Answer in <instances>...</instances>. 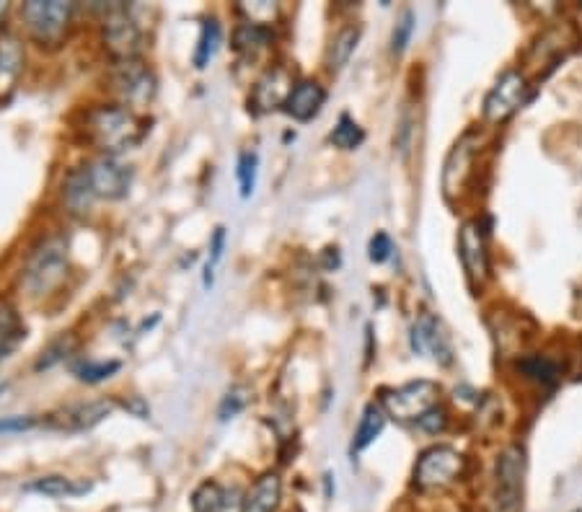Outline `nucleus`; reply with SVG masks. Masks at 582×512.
Wrapping results in <instances>:
<instances>
[{"mask_svg":"<svg viewBox=\"0 0 582 512\" xmlns=\"http://www.w3.org/2000/svg\"><path fill=\"white\" fill-rule=\"evenodd\" d=\"M86 135L104 153H122L143 140L145 125L130 109L99 107L86 114Z\"/></svg>","mask_w":582,"mask_h":512,"instance_id":"nucleus-1","label":"nucleus"},{"mask_svg":"<svg viewBox=\"0 0 582 512\" xmlns=\"http://www.w3.org/2000/svg\"><path fill=\"white\" fill-rule=\"evenodd\" d=\"M68 277V244L65 238H47L32 251L24 267V288L39 298L57 290Z\"/></svg>","mask_w":582,"mask_h":512,"instance_id":"nucleus-2","label":"nucleus"},{"mask_svg":"<svg viewBox=\"0 0 582 512\" xmlns=\"http://www.w3.org/2000/svg\"><path fill=\"white\" fill-rule=\"evenodd\" d=\"M526 492V450L520 445H507L495 461L492 481V512H520Z\"/></svg>","mask_w":582,"mask_h":512,"instance_id":"nucleus-3","label":"nucleus"},{"mask_svg":"<svg viewBox=\"0 0 582 512\" xmlns=\"http://www.w3.org/2000/svg\"><path fill=\"white\" fill-rule=\"evenodd\" d=\"M440 404V386L435 381H412L381 391V406L399 422H422Z\"/></svg>","mask_w":582,"mask_h":512,"instance_id":"nucleus-4","label":"nucleus"},{"mask_svg":"<svg viewBox=\"0 0 582 512\" xmlns=\"http://www.w3.org/2000/svg\"><path fill=\"white\" fill-rule=\"evenodd\" d=\"M76 6L63 3V0H32L21 8V16L26 21V29L39 44L57 47L68 34L70 19H73Z\"/></svg>","mask_w":582,"mask_h":512,"instance_id":"nucleus-5","label":"nucleus"},{"mask_svg":"<svg viewBox=\"0 0 582 512\" xmlns=\"http://www.w3.org/2000/svg\"><path fill=\"white\" fill-rule=\"evenodd\" d=\"M466 471L464 453L451 445H432L414 466V484L420 489H445L456 484Z\"/></svg>","mask_w":582,"mask_h":512,"instance_id":"nucleus-6","label":"nucleus"},{"mask_svg":"<svg viewBox=\"0 0 582 512\" xmlns=\"http://www.w3.org/2000/svg\"><path fill=\"white\" fill-rule=\"evenodd\" d=\"M528 99V81L520 70H507L484 99V117L492 125H502L513 117Z\"/></svg>","mask_w":582,"mask_h":512,"instance_id":"nucleus-7","label":"nucleus"},{"mask_svg":"<svg viewBox=\"0 0 582 512\" xmlns=\"http://www.w3.org/2000/svg\"><path fill=\"white\" fill-rule=\"evenodd\" d=\"M458 254H461V262H464V272L471 290L479 293L489 280L487 238H484L479 220H466L461 225V231H458Z\"/></svg>","mask_w":582,"mask_h":512,"instance_id":"nucleus-8","label":"nucleus"},{"mask_svg":"<svg viewBox=\"0 0 582 512\" xmlns=\"http://www.w3.org/2000/svg\"><path fill=\"white\" fill-rule=\"evenodd\" d=\"M414 355H430L438 365L453 363V344L448 331H445L443 321L432 313L422 311L417 321L412 324V334H409Z\"/></svg>","mask_w":582,"mask_h":512,"instance_id":"nucleus-9","label":"nucleus"},{"mask_svg":"<svg viewBox=\"0 0 582 512\" xmlns=\"http://www.w3.org/2000/svg\"><path fill=\"white\" fill-rule=\"evenodd\" d=\"M104 44L119 63L135 60L140 52V29L125 6H112L104 19Z\"/></svg>","mask_w":582,"mask_h":512,"instance_id":"nucleus-10","label":"nucleus"},{"mask_svg":"<svg viewBox=\"0 0 582 512\" xmlns=\"http://www.w3.org/2000/svg\"><path fill=\"white\" fill-rule=\"evenodd\" d=\"M114 88L130 107H148L156 96V75L140 60H125L114 73Z\"/></svg>","mask_w":582,"mask_h":512,"instance_id":"nucleus-11","label":"nucleus"},{"mask_svg":"<svg viewBox=\"0 0 582 512\" xmlns=\"http://www.w3.org/2000/svg\"><path fill=\"white\" fill-rule=\"evenodd\" d=\"M86 174L88 182H91V189L96 194V200L99 197H104V200H119V197H125L132 182L130 169L114 161V158H99V161L88 163Z\"/></svg>","mask_w":582,"mask_h":512,"instance_id":"nucleus-12","label":"nucleus"},{"mask_svg":"<svg viewBox=\"0 0 582 512\" xmlns=\"http://www.w3.org/2000/svg\"><path fill=\"white\" fill-rule=\"evenodd\" d=\"M474 153H476V135L474 132H466L464 138L453 145L451 156H448V161H445L443 192L448 200H453V194L461 192V189L466 187V182H469Z\"/></svg>","mask_w":582,"mask_h":512,"instance_id":"nucleus-13","label":"nucleus"},{"mask_svg":"<svg viewBox=\"0 0 582 512\" xmlns=\"http://www.w3.org/2000/svg\"><path fill=\"white\" fill-rule=\"evenodd\" d=\"M293 75L288 68H272L262 75L254 86L251 94V104L259 114L272 112L277 107H285L288 96L293 94Z\"/></svg>","mask_w":582,"mask_h":512,"instance_id":"nucleus-14","label":"nucleus"},{"mask_svg":"<svg viewBox=\"0 0 582 512\" xmlns=\"http://www.w3.org/2000/svg\"><path fill=\"white\" fill-rule=\"evenodd\" d=\"M194 512H244V500L238 489L220 487L218 481H205L192 494Z\"/></svg>","mask_w":582,"mask_h":512,"instance_id":"nucleus-15","label":"nucleus"},{"mask_svg":"<svg viewBox=\"0 0 582 512\" xmlns=\"http://www.w3.org/2000/svg\"><path fill=\"white\" fill-rule=\"evenodd\" d=\"M326 101V91L313 81H301L293 88V94L285 101V112L298 122H308L321 112Z\"/></svg>","mask_w":582,"mask_h":512,"instance_id":"nucleus-16","label":"nucleus"},{"mask_svg":"<svg viewBox=\"0 0 582 512\" xmlns=\"http://www.w3.org/2000/svg\"><path fill=\"white\" fill-rule=\"evenodd\" d=\"M282 500V481L277 474H262L244 497V512H277Z\"/></svg>","mask_w":582,"mask_h":512,"instance_id":"nucleus-17","label":"nucleus"},{"mask_svg":"<svg viewBox=\"0 0 582 512\" xmlns=\"http://www.w3.org/2000/svg\"><path fill=\"white\" fill-rule=\"evenodd\" d=\"M24 68V50L13 34H0V99L11 94Z\"/></svg>","mask_w":582,"mask_h":512,"instance_id":"nucleus-18","label":"nucleus"},{"mask_svg":"<svg viewBox=\"0 0 582 512\" xmlns=\"http://www.w3.org/2000/svg\"><path fill=\"white\" fill-rule=\"evenodd\" d=\"M114 412L112 401H91V404L70 406L60 414V419H55V427H63V430H88V427L99 425L101 419L109 417Z\"/></svg>","mask_w":582,"mask_h":512,"instance_id":"nucleus-19","label":"nucleus"},{"mask_svg":"<svg viewBox=\"0 0 582 512\" xmlns=\"http://www.w3.org/2000/svg\"><path fill=\"white\" fill-rule=\"evenodd\" d=\"M65 205H68L70 213H86V210H91V205H94L96 194L94 189H91V182H88V174H86V166H81V169L70 171L68 179H65Z\"/></svg>","mask_w":582,"mask_h":512,"instance_id":"nucleus-20","label":"nucleus"},{"mask_svg":"<svg viewBox=\"0 0 582 512\" xmlns=\"http://www.w3.org/2000/svg\"><path fill=\"white\" fill-rule=\"evenodd\" d=\"M21 342H24V321L13 303L0 300V360L13 355Z\"/></svg>","mask_w":582,"mask_h":512,"instance_id":"nucleus-21","label":"nucleus"},{"mask_svg":"<svg viewBox=\"0 0 582 512\" xmlns=\"http://www.w3.org/2000/svg\"><path fill=\"white\" fill-rule=\"evenodd\" d=\"M386 427V412H383L381 404H368L365 406L363 417H360V425L355 430V438H352V456L363 453L365 448L376 443V438Z\"/></svg>","mask_w":582,"mask_h":512,"instance_id":"nucleus-22","label":"nucleus"},{"mask_svg":"<svg viewBox=\"0 0 582 512\" xmlns=\"http://www.w3.org/2000/svg\"><path fill=\"white\" fill-rule=\"evenodd\" d=\"M26 492H37L44 497H52V500H60V497H78V494H86V484H76L73 479H65V476H42V479H34L32 484H26Z\"/></svg>","mask_w":582,"mask_h":512,"instance_id":"nucleus-23","label":"nucleus"},{"mask_svg":"<svg viewBox=\"0 0 582 512\" xmlns=\"http://www.w3.org/2000/svg\"><path fill=\"white\" fill-rule=\"evenodd\" d=\"M518 370L526 375L528 381L539 383V386L544 388H554L559 381V365L554 363V360H549V357L541 355L526 357V360H520L518 363Z\"/></svg>","mask_w":582,"mask_h":512,"instance_id":"nucleus-24","label":"nucleus"},{"mask_svg":"<svg viewBox=\"0 0 582 512\" xmlns=\"http://www.w3.org/2000/svg\"><path fill=\"white\" fill-rule=\"evenodd\" d=\"M357 39H360V29H355V26H347V29H342L334 37L332 47H329V55H326V65H329L332 73H339V70L350 63L352 52L357 47Z\"/></svg>","mask_w":582,"mask_h":512,"instance_id":"nucleus-25","label":"nucleus"},{"mask_svg":"<svg viewBox=\"0 0 582 512\" xmlns=\"http://www.w3.org/2000/svg\"><path fill=\"white\" fill-rule=\"evenodd\" d=\"M220 44V24L218 19H207L202 24L200 32V42H197V50H194V68L205 70L210 65V60L215 57Z\"/></svg>","mask_w":582,"mask_h":512,"instance_id":"nucleus-26","label":"nucleus"},{"mask_svg":"<svg viewBox=\"0 0 582 512\" xmlns=\"http://www.w3.org/2000/svg\"><path fill=\"white\" fill-rule=\"evenodd\" d=\"M270 42H272V34H270V29H264V26L246 24L236 32V50L246 57H257Z\"/></svg>","mask_w":582,"mask_h":512,"instance_id":"nucleus-27","label":"nucleus"},{"mask_svg":"<svg viewBox=\"0 0 582 512\" xmlns=\"http://www.w3.org/2000/svg\"><path fill=\"white\" fill-rule=\"evenodd\" d=\"M363 140H365V132L360 130V125H357L350 114H342L337 127H334L332 135H329V143H332L334 148H342V150H355L357 145L363 143Z\"/></svg>","mask_w":582,"mask_h":512,"instance_id":"nucleus-28","label":"nucleus"},{"mask_svg":"<svg viewBox=\"0 0 582 512\" xmlns=\"http://www.w3.org/2000/svg\"><path fill=\"white\" fill-rule=\"evenodd\" d=\"M119 368H122V365H119L117 360H112V363H91V360H81V363L73 365V375H76L78 381L101 383L107 381V378H112Z\"/></svg>","mask_w":582,"mask_h":512,"instance_id":"nucleus-29","label":"nucleus"},{"mask_svg":"<svg viewBox=\"0 0 582 512\" xmlns=\"http://www.w3.org/2000/svg\"><path fill=\"white\" fill-rule=\"evenodd\" d=\"M257 171H259V158L254 150H246L238 158V184H241V197L249 200L257 187Z\"/></svg>","mask_w":582,"mask_h":512,"instance_id":"nucleus-30","label":"nucleus"},{"mask_svg":"<svg viewBox=\"0 0 582 512\" xmlns=\"http://www.w3.org/2000/svg\"><path fill=\"white\" fill-rule=\"evenodd\" d=\"M223 249H226V228L220 225V228H215L213 241H210V254H207V262H205V277H202L205 288H210V285H213L215 267H218L220 259H223Z\"/></svg>","mask_w":582,"mask_h":512,"instance_id":"nucleus-31","label":"nucleus"},{"mask_svg":"<svg viewBox=\"0 0 582 512\" xmlns=\"http://www.w3.org/2000/svg\"><path fill=\"white\" fill-rule=\"evenodd\" d=\"M246 404H249V388H244V386L231 388V391L226 394V399L220 401V409H218L220 422H228V419H233L236 414L244 412Z\"/></svg>","mask_w":582,"mask_h":512,"instance_id":"nucleus-32","label":"nucleus"},{"mask_svg":"<svg viewBox=\"0 0 582 512\" xmlns=\"http://www.w3.org/2000/svg\"><path fill=\"white\" fill-rule=\"evenodd\" d=\"M238 8L246 13L249 24L264 26V29H267V24H272L277 16V6L275 3H267V0H259V3H241Z\"/></svg>","mask_w":582,"mask_h":512,"instance_id":"nucleus-33","label":"nucleus"},{"mask_svg":"<svg viewBox=\"0 0 582 512\" xmlns=\"http://www.w3.org/2000/svg\"><path fill=\"white\" fill-rule=\"evenodd\" d=\"M412 32H414V13L404 11L401 13L399 24L394 26V37H391V52H394V55H401V52L407 50L409 39H412Z\"/></svg>","mask_w":582,"mask_h":512,"instance_id":"nucleus-34","label":"nucleus"},{"mask_svg":"<svg viewBox=\"0 0 582 512\" xmlns=\"http://www.w3.org/2000/svg\"><path fill=\"white\" fill-rule=\"evenodd\" d=\"M370 262L373 264H383L388 262V256H391V251H394V244H391V238L386 236V233H376V236L370 238Z\"/></svg>","mask_w":582,"mask_h":512,"instance_id":"nucleus-35","label":"nucleus"},{"mask_svg":"<svg viewBox=\"0 0 582 512\" xmlns=\"http://www.w3.org/2000/svg\"><path fill=\"white\" fill-rule=\"evenodd\" d=\"M37 425L32 417H8V419H0V435L3 432H24V430H32V427Z\"/></svg>","mask_w":582,"mask_h":512,"instance_id":"nucleus-36","label":"nucleus"},{"mask_svg":"<svg viewBox=\"0 0 582 512\" xmlns=\"http://www.w3.org/2000/svg\"><path fill=\"white\" fill-rule=\"evenodd\" d=\"M420 425L425 427L427 432L445 430V412H443V409H435V412H430L425 419H422Z\"/></svg>","mask_w":582,"mask_h":512,"instance_id":"nucleus-37","label":"nucleus"},{"mask_svg":"<svg viewBox=\"0 0 582 512\" xmlns=\"http://www.w3.org/2000/svg\"><path fill=\"white\" fill-rule=\"evenodd\" d=\"M6 11H8V6H6V3H3V0H0V19L6 16Z\"/></svg>","mask_w":582,"mask_h":512,"instance_id":"nucleus-38","label":"nucleus"},{"mask_svg":"<svg viewBox=\"0 0 582 512\" xmlns=\"http://www.w3.org/2000/svg\"><path fill=\"white\" fill-rule=\"evenodd\" d=\"M3 391H6V386H0V394H3Z\"/></svg>","mask_w":582,"mask_h":512,"instance_id":"nucleus-39","label":"nucleus"},{"mask_svg":"<svg viewBox=\"0 0 582 512\" xmlns=\"http://www.w3.org/2000/svg\"><path fill=\"white\" fill-rule=\"evenodd\" d=\"M575 512H580V510H575Z\"/></svg>","mask_w":582,"mask_h":512,"instance_id":"nucleus-40","label":"nucleus"}]
</instances>
